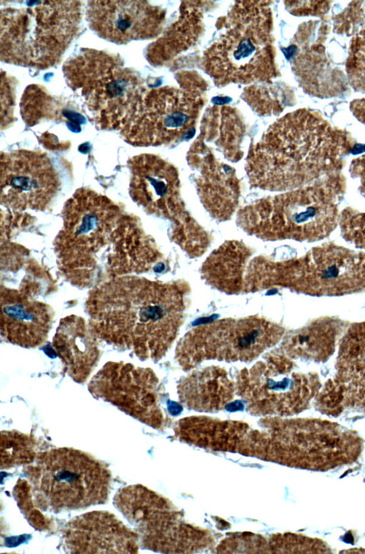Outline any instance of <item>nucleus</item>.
Listing matches in <instances>:
<instances>
[{"label": "nucleus", "instance_id": "f257e3e1", "mask_svg": "<svg viewBox=\"0 0 365 554\" xmlns=\"http://www.w3.org/2000/svg\"><path fill=\"white\" fill-rule=\"evenodd\" d=\"M63 220L55 244L58 267L76 286L92 283L101 261L110 278L165 268L155 240L102 194L78 189L67 200Z\"/></svg>", "mask_w": 365, "mask_h": 554}, {"label": "nucleus", "instance_id": "f03ea898", "mask_svg": "<svg viewBox=\"0 0 365 554\" xmlns=\"http://www.w3.org/2000/svg\"><path fill=\"white\" fill-rule=\"evenodd\" d=\"M190 287L136 276L109 278L90 292L86 306L96 335L139 359L158 360L185 320Z\"/></svg>", "mask_w": 365, "mask_h": 554}, {"label": "nucleus", "instance_id": "7ed1b4c3", "mask_svg": "<svg viewBox=\"0 0 365 554\" xmlns=\"http://www.w3.org/2000/svg\"><path fill=\"white\" fill-rule=\"evenodd\" d=\"M356 145L316 113L298 110L275 121L252 146L245 171L253 188L290 191L341 172Z\"/></svg>", "mask_w": 365, "mask_h": 554}, {"label": "nucleus", "instance_id": "20e7f679", "mask_svg": "<svg viewBox=\"0 0 365 554\" xmlns=\"http://www.w3.org/2000/svg\"><path fill=\"white\" fill-rule=\"evenodd\" d=\"M345 191L344 176L331 174L309 185L255 200L237 210L236 224L264 241L322 240L338 225Z\"/></svg>", "mask_w": 365, "mask_h": 554}, {"label": "nucleus", "instance_id": "39448f33", "mask_svg": "<svg viewBox=\"0 0 365 554\" xmlns=\"http://www.w3.org/2000/svg\"><path fill=\"white\" fill-rule=\"evenodd\" d=\"M246 281L251 292L282 287L317 296L365 291V251L334 243L312 248L299 257L277 259L259 254L250 259Z\"/></svg>", "mask_w": 365, "mask_h": 554}, {"label": "nucleus", "instance_id": "423d86ee", "mask_svg": "<svg viewBox=\"0 0 365 554\" xmlns=\"http://www.w3.org/2000/svg\"><path fill=\"white\" fill-rule=\"evenodd\" d=\"M202 64L215 84L269 80L275 73L272 13L267 1H237L220 22Z\"/></svg>", "mask_w": 365, "mask_h": 554}, {"label": "nucleus", "instance_id": "0eeeda50", "mask_svg": "<svg viewBox=\"0 0 365 554\" xmlns=\"http://www.w3.org/2000/svg\"><path fill=\"white\" fill-rule=\"evenodd\" d=\"M1 10V60L40 69L58 64L79 30L81 1H38Z\"/></svg>", "mask_w": 365, "mask_h": 554}, {"label": "nucleus", "instance_id": "6e6552de", "mask_svg": "<svg viewBox=\"0 0 365 554\" xmlns=\"http://www.w3.org/2000/svg\"><path fill=\"white\" fill-rule=\"evenodd\" d=\"M68 85L85 101L88 115L100 129H120L133 116L148 90L143 80L123 66L118 55L86 48L68 60Z\"/></svg>", "mask_w": 365, "mask_h": 554}, {"label": "nucleus", "instance_id": "1a4fd4ad", "mask_svg": "<svg viewBox=\"0 0 365 554\" xmlns=\"http://www.w3.org/2000/svg\"><path fill=\"white\" fill-rule=\"evenodd\" d=\"M128 167L132 199L148 214L169 221L170 239L190 258L205 254L211 235L188 210L181 194L177 167L152 154L132 157Z\"/></svg>", "mask_w": 365, "mask_h": 554}, {"label": "nucleus", "instance_id": "9d476101", "mask_svg": "<svg viewBox=\"0 0 365 554\" xmlns=\"http://www.w3.org/2000/svg\"><path fill=\"white\" fill-rule=\"evenodd\" d=\"M37 506L55 513L103 503L109 494L110 474L100 461L71 448L39 454L26 469Z\"/></svg>", "mask_w": 365, "mask_h": 554}, {"label": "nucleus", "instance_id": "9b49d317", "mask_svg": "<svg viewBox=\"0 0 365 554\" xmlns=\"http://www.w3.org/2000/svg\"><path fill=\"white\" fill-rule=\"evenodd\" d=\"M284 333L279 324L257 315L206 322L181 338L175 358L185 370L212 360L250 362L279 343Z\"/></svg>", "mask_w": 365, "mask_h": 554}, {"label": "nucleus", "instance_id": "f8f14e48", "mask_svg": "<svg viewBox=\"0 0 365 554\" xmlns=\"http://www.w3.org/2000/svg\"><path fill=\"white\" fill-rule=\"evenodd\" d=\"M180 86L147 90L133 116L120 130L134 146L177 144L195 135V124L203 105L202 80L184 78Z\"/></svg>", "mask_w": 365, "mask_h": 554}, {"label": "nucleus", "instance_id": "ddd939ff", "mask_svg": "<svg viewBox=\"0 0 365 554\" xmlns=\"http://www.w3.org/2000/svg\"><path fill=\"white\" fill-rule=\"evenodd\" d=\"M314 374L299 370L292 360L276 351L237 372L236 393L255 416H289L305 409L319 389Z\"/></svg>", "mask_w": 365, "mask_h": 554}, {"label": "nucleus", "instance_id": "4468645a", "mask_svg": "<svg viewBox=\"0 0 365 554\" xmlns=\"http://www.w3.org/2000/svg\"><path fill=\"white\" fill-rule=\"evenodd\" d=\"M113 503L134 526L145 548L180 552L179 546L182 552H191L183 540L190 546L189 540L200 546L194 541L200 543L205 540L206 533L178 521L179 512L166 499L141 485L121 488L116 493Z\"/></svg>", "mask_w": 365, "mask_h": 554}, {"label": "nucleus", "instance_id": "2eb2a0df", "mask_svg": "<svg viewBox=\"0 0 365 554\" xmlns=\"http://www.w3.org/2000/svg\"><path fill=\"white\" fill-rule=\"evenodd\" d=\"M160 380L150 368L108 362L93 377L90 392L155 428L163 425Z\"/></svg>", "mask_w": 365, "mask_h": 554}, {"label": "nucleus", "instance_id": "dca6fc26", "mask_svg": "<svg viewBox=\"0 0 365 554\" xmlns=\"http://www.w3.org/2000/svg\"><path fill=\"white\" fill-rule=\"evenodd\" d=\"M1 202L16 211H43L60 188L50 159L38 152L17 150L1 153Z\"/></svg>", "mask_w": 365, "mask_h": 554}, {"label": "nucleus", "instance_id": "f3484780", "mask_svg": "<svg viewBox=\"0 0 365 554\" xmlns=\"http://www.w3.org/2000/svg\"><path fill=\"white\" fill-rule=\"evenodd\" d=\"M187 161L203 207L218 221L230 220L237 211L241 194L235 168L218 160L212 149L198 139L188 151Z\"/></svg>", "mask_w": 365, "mask_h": 554}, {"label": "nucleus", "instance_id": "a211bd4d", "mask_svg": "<svg viewBox=\"0 0 365 554\" xmlns=\"http://www.w3.org/2000/svg\"><path fill=\"white\" fill-rule=\"evenodd\" d=\"M86 14L90 28L117 44L155 37L165 19L163 9L145 1H89Z\"/></svg>", "mask_w": 365, "mask_h": 554}, {"label": "nucleus", "instance_id": "6ab92c4d", "mask_svg": "<svg viewBox=\"0 0 365 554\" xmlns=\"http://www.w3.org/2000/svg\"><path fill=\"white\" fill-rule=\"evenodd\" d=\"M138 535L114 515L93 511L73 518L64 527L63 546L70 553H135Z\"/></svg>", "mask_w": 365, "mask_h": 554}, {"label": "nucleus", "instance_id": "aec40b11", "mask_svg": "<svg viewBox=\"0 0 365 554\" xmlns=\"http://www.w3.org/2000/svg\"><path fill=\"white\" fill-rule=\"evenodd\" d=\"M335 377L322 392L327 409L365 412V323L353 325L341 340Z\"/></svg>", "mask_w": 365, "mask_h": 554}, {"label": "nucleus", "instance_id": "412c9836", "mask_svg": "<svg viewBox=\"0 0 365 554\" xmlns=\"http://www.w3.org/2000/svg\"><path fill=\"white\" fill-rule=\"evenodd\" d=\"M29 290L1 291V334L8 342L36 347L47 338L53 313L51 306L33 299Z\"/></svg>", "mask_w": 365, "mask_h": 554}, {"label": "nucleus", "instance_id": "4be33fe9", "mask_svg": "<svg viewBox=\"0 0 365 554\" xmlns=\"http://www.w3.org/2000/svg\"><path fill=\"white\" fill-rule=\"evenodd\" d=\"M94 333L84 319L71 315L60 320L53 347L64 370L76 382H83L95 368L99 350Z\"/></svg>", "mask_w": 365, "mask_h": 554}, {"label": "nucleus", "instance_id": "5701e85b", "mask_svg": "<svg viewBox=\"0 0 365 554\" xmlns=\"http://www.w3.org/2000/svg\"><path fill=\"white\" fill-rule=\"evenodd\" d=\"M235 392V381L217 366L193 370L178 384L180 402L198 412H215L227 408Z\"/></svg>", "mask_w": 365, "mask_h": 554}, {"label": "nucleus", "instance_id": "b1692460", "mask_svg": "<svg viewBox=\"0 0 365 554\" xmlns=\"http://www.w3.org/2000/svg\"><path fill=\"white\" fill-rule=\"evenodd\" d=\"M252 248L240 240H227L213 250L201 266L202 279L227 294L243 293L244 273Z\"/></svg>", "mask_w": 365, "mask_h": 554}, {"label": "nucleus", "instance_id": "393cba45", "mask_svg": "<svg viewBox=\"0 0 365 554\" xmlns=\"http://www.w3.org/2000/svg\"><path fill=\"white\" fill-rule=\"evenodd\" d=\"M341 330L342 324L334 319L314 321L284 336L277 352L292 360L326 361L335 351Z\"/></svg>", "mask_w": 365, "mask_h": 554}, {"label": "nucleus", "instance_id": "a878e982", "mask_svg": "<svg viewBox=\"0 0 365 554\" xmlns=\"http://www.w3.org/2000/svg\"><path fill=\"white\" fill-rule=\"evenodd\" d=\"M178 19L147 48L146 58L162 66L192 46L202 31V14L197 4H185Z\"/></svg>", "mask_w": 365, "mask_h": 554}, {"label": "nucleus", "instance_id": "bb28decb", "mask_svg": "<svg viewBox=\"0 0 365 554\" xmlns=\"http://www.w3.org/2000/svg\"><path fill=\"white\" fill-rule=\"evenodd\" d=\"M207 117L197 139L213 144L226 160L232 162L240 160L245 126L235 111L229 107L215 108Z\"/></svg>", "mask_w": 365, "mask_h": 554}, {"label": "nucleus", "instance_id": "cd10ccee", "mask_svg": "<svg viewBox=\"0 0 365 554\" xmlns=\"http://www.w3.org/2000/svg\"><path fill=\"white\" fill-rule=\"evenodd\" d=\"M35 456L34 443L29 436L17 432H1V469L30 464Z\"/></svg>", "mask_w": 365, "mask_h": 554}, {"label": "nucleus", "instance_id": "c85d7f7f", "mask_svg": "<svg viewBox=\"0 0 365 554\" xmlns=\"http://www.w3.org/2000/svg\"><path fill=\"white\" fill-rule=\"evenodd\" d=\"M52 105L51 98L38 85L28 86L21 101L22 118L29 125H33L49 113Z\"/></svg>", "mask_w": 365, "mask_h": 554}, {"label": "nucleus", "instance_id": "c756f323", "mask_svg": "<svg viewBox=\"0 0 365 554\" xmlns=\"http://www.w3.org/2000/svg\"><path fill=\"white\" fill-rule=\"evenodd\" d=\"M338 224L345 241L365 250V212L347 207L339 213Z\"/></svg>", "mask_w": 365, "mask_h": 554}, {"label": "nucleus", "instance_id": "7c9ffc66", "mask_svg": "<svg viewBox=\"0 0 365 554\" xmlns=\"http://www.w3.org/2000/svg\"><path fill=\"white\" fill-rule=\"evenodd\" d=\"M245 89L243 93L245 101L259 115L277 114L282 110L279 99L274 98L277 93L274 89L254 85Z\"/></svg>", "mask_w": 365, "mask_h": 554}, {"label": "nucleus", "instance_id": "2f4dec72", "mask_svg": "<svg viewBox=\"0 0 365 554\" xmlns=\"http://www.w3.org/2000/svg\"><path fill=\"white\" fill-rule=\"evenodd\" d=\"M15 85L11 77L3 71L1 74V127H6L13 122Z\"/></svg>", "mask_w": 365, "mask_h": 554}, {"label": "nucleus", "instance_id": "473e14b6", "mask_svg": "<svg viewBox=\"0 0 365 554\" xmlns=\"http://www.w3.org/2000/svg\"><path fill=\"white\" fill-rule=\"evenodd\" d=\"M349 172L352 177L359 181V191L365 198V155L355 158L351 161Z\"/></svg>", "mask_w": 365, "mask_h": 554}]
</instances>
